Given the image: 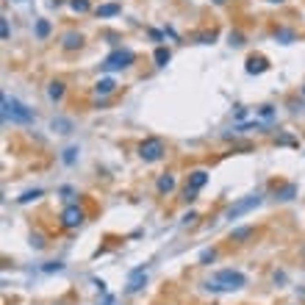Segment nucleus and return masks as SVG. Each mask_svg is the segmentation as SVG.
Here are the masks:
<instances>
[{
	"mask_svg": "<svg viewBox=\"0 0 305 305\" xmlns=\"http://www.w3.org/2000/svg\"><path fill=\"white\" fill-rule=\"evenodd\" d=\"M3 120L20 122V125H31V122H34V111H31L25 103H20V100H14V97L3 95Z\"/></svg>",
	"mask_w": 305,
	"mask_h": 305,
	"instance_id": "nucleus-1",
	"label": "nucleus"
},
{
	"mask_svg": "<svg viewBox=\"0 0 305 305\" xmlns=\"http://www.w3.org/2000/svg\"><path fill=\"white\" fill-rule=\"evenodd\" d=\"M241 286H247V277L236 269H222L216 272L214 280H208V288H216V291H222V288L233 291V288H241Z\"/></svg>",
	"mask_w": 305,
	"mask_h": 305,
	"instance_id": "nucleus-2",
	"label": "nucleus"
},
{
	"mask_svg": "<svg viewBox=\"0 0 305 305\" xmlns=\"http://www.w3.org/2000/svg\"><path fill=\"white\" fill-rule=\"evenodd\" d=\"M164 153H167V147H164V142H161L158 136H150V139H144V142L139 144V158H142L144 164L161 161Z\"/></svg>",
	"mask_w": 305,
	"mask_h": 305,
	"instance_id": "nucleus-3",
	"label": "nucleus"
},
{
	"mask_svg": "<svg viewBox=\"0 0 305 305\" xmlns=\"http://www.w3.org/2000/svg\"><path fill=\"white\" fill-rule=\"evenodd\" d=\"M133 61H136V56L131 53V50H114L111 56H108L106 61H103V70L106 72H114V70H125V67H131Z\"/></svg>",
	"mask_w": 305,
	"mask_h": 305,
	"instance_id": "nucleus-4",
	"label": "nucleus"
},
{
	"mask_svg": "<svg viewBox=\"0 0 305 305\" xmlns=\"http://www.w3.org/2000/svg\"><path fill=\"white\" fill-rule=\"evenodd\" d=\"M258 203H261V197H258V194H250V197H244V200H239V203L230 205V208H227V214H225V219H239L241 214L252 211Z\"/></svg>",
	"mask_w": 305,
	"mask_h": 305,
	"instance_id": "nucleus-5",
	"label": "nucleus"
},
{
	"mask_svg": "<svg viewBox=\"0 0 305 305\" xmlns=\"http://www.w3.org/2000/svg\"><path fill=\"white\" fill-rule=\"evenodd\" d=\"M84 219H86V214H84V208L81 205H67L64 211H61V225L64 227H81L84 225Z\"/></svg>",
	"mask_w": 305,
	"mask_h": 305,
	"instance_id": "nucleus-6",
	"label": "nucleus"
},
{
	"mask_svg": "<svg viewBox=\"0 0 305 305\" xmlns=\"http://www.w3.org/2000/svg\"><path fill=\"white\" fill-rule=\"evenodd\" d=\"M144 283H147V266H139V269L131 272V277H128V294H136L144 288Z\"/></svg>",
	"mask_w": 305,
	"mask_h": 305,
	"instance_id": "nucleus-7",
	"label": "nucleus"
},
{
	"mask_svg": "<svg viewBox=\"0 0 305 305\" xmlns=\"http://www.w3.org/2000/svg\"><path fill=\"white\" fill-rule=\"evenodd\" d=\"M266 59H263V56H250V59H247V67L244 70L250 72V75H261V72H266Z\"/></svg>",
	"mask_w": 305,
	"mask_h": 305,
	"instance_id": "nucleus-8",
	"label": "nucleus"
},
{
	"mask_svg": "<svg viewBox=\"0 0 305 305\" xmlns=\"http://www.w3.org/2000/svg\"><path fill=\"white\" fill-rule=\"evenodd\" d=\"M208 183V172H205V169H194L192 175H189V189H194V192H197V189H203V186Z\"/></svg>",
	"mask_w": 305,
	"mask_h": 305,
	"instance_id": "nucleus-9",
	"label": "nucleus"
},
{
	"mask_svg": "<svg viewBox=\"0 0 305 305\" xmlns=\"http://www.w3.org/2000/svg\"><path fill=\"white\" fill-rule=\"evenodd\" d=\"M81 45H84V36L75 34V31H70V34L64 36V50H78Z\"/></svg>",
	"mask_w": 305,
	"mask_h": 305,
	"instance_id": "nucleus-10",
	"label": "nucleus"
},
{
	"mask_svg": "<svg viewBox=\"0 0 305 305\" xmlns=\"http://www.w3.org/2000/svg\"><path fill=\"white\" fill-rule=\"evenodd\" d=\"M97 17H114V14H120V3H103V6L95 9Z\"/></svg>",
	"mask_w": 305,
	"mask_h": 305,
	"instance_id": "nucleus-11",
	"label": "nucleus"
},
{
	"mask_svg": "<svg viewBox=\"0 0 305 305\" xmlns=\"http://www.w3.org/2000/svg\"><path fill=\"white\" fill-rule=\"evenodd\" d=\"M117 89V84H114V78H100L95 84V92L97 95H111V92Z\"/></svg>",
	"mask_w": 305,
	"mask_h": 305,
	"instance_id": "nucleus-12",
	"label": "nucleus"
},
{
	"mask_svg": "<svg viewBox=\"0 0 305 305\" xmlns=\"http://www.w3.org/2000/svg\"><path fill=\"white\" fill-rule=\"evenodd\" d=\"M156 186H158V194H169L175 189V178H172V175H161Z\"/></svg>",
	"mask_w": 305,
	"mask_h": 305,
	"instance_id": "nucleus-13",
	"label": "nucleus"
},
{
	"mask_svg": "<svg viewBox=\"0 0 305 305\" xmlns=\"http://www.w3.org/2000/svg\"><path fill=\"white\" fill-rule=\"evenodd\" d=\"M48 97L50 100H61V97H64V84H61V81H53V84L48 86Z\"/></svg>",
	"mask_w": 305,
	"mask_h": 305,
	"instance_id": "nucleus-14",
	"label": "nucleus"
},
{
	"mask_svg": "<svg viewBox=\"0 0 305 305\" xmlns=\"http://www.w3.org/2000/svg\"><path fill=\"white\" fill-rule=\"evenodd\" d=\"M36 36H39V39H48L50 36V23L48 20H39V23H36Z\"/></svg>",
	"mask_w": 305,
	"mask_h": 305,
	"instance_id": "nucleus-15",
	"label": "nucleus"
},
{
	"mask_svg": "<svg viewBox=\"0 0 305 305\" xmlns=\"http://www.w3.org/2000/svg\"><path fill=\"white\" fill-rule=\"evenodd\" d=\"M247 236H252V227H239V230L230 233V241H244Z\"/></svg>",
	"mask_w": 305,
	"mask_h": 305,
	"instance_id": "nucleus-16",
	"label": "nucleus"
},
{
	"mask_svg": "<svg viewBox=\"0 0 305 305\" xmlns=\"http://www.w3.org/2000/svg\"><path fill=\"white\" fill-rule=\"evenodd\" d=\"M153 59H156L158 67H164V64L169 61V50H167V48H156V56H153Z\"/></svg>",
	"mask_w": 305,
	"mask_h": 305,
	"instance_id": "nucleus-17",
	"label": "nucleus"
},
{
	"mask_svg": "<svg viewBox=\"0 0 305 305\" xmlns=\"http://www.w3.org/2000/svg\"><path fill=\"white\" fill-rule=\"evenodd\" d=\"M70 9L78 12V14H84V12H89V0H70Z\"/></svg>",
	"mask_w": 305,
	"mask_h": 305,
	"instance_id": "nucleus-18",
	"label": "nucleus"
},
{
	"mask_svg": "<svg viewBox=\"0 0 305 305\" xmlns=\"http://www.w3.org/2000/svg\"><path fill=\"white\" fill-rule=\"evenodd\" d=\"M36 197H42V192H39V189H34V192H25L23 197H20V203H31V200H36Z\"/></svg>",
	"mask_w": 305,
	"mask_h": 305,
	"instance_id": "nucleus-19",
	"label": "nucleus"
},
{
	"mask_svg": "<svg viewBox=\"0 0 305 305\" xmlns=\"http://www.w3.org/2000/svg\"><path fill=\"white\" fill-rule=\"evenodd\" d=\"M216 258V250H203V255H200V263H211Z\"/></svg>",
	"mask_w": 305,
	"mask_h": 305,
	"instance_id": "nucleus-20",
	"label": "nucleus"
},
{
	"mask_svg": "<svg viewBox=\"0 0 305 305\" xmlns=\"http://www.w3.org/2000/svg\"><path fill=\"white\" fill-rule=\"evenodd\" d=\"M258 114H261L263 120H272V114H275V111H272V106H261V108H258Z\"/></svg>",
	"mask_w": 305,
	"mask_h": 305,
	"instance_id": "nucleus-21",
	"label": "nucleus"
},
{
	"mask_svg": "<svg viewBox=\"0 0 305 305\" xmlns=\"http://www.w3.org/2000/svg\"><path fill=\"white\" fill-rule=\"evenodd\" d=\"M75 153H78V150H75V147L64 150V161H67V164H72V161H75Z\"/></svg>",
	"mask_w": 305,
	"mask_h": 305,
	"instance_id": "nucleus-22",
	"label": "nucleus"
},
{
	"mask_svg": "<svg viewBox=\"0 0 305 305\" xmlns=\"http://www.w3.org/2000/svg\"><path fill=\"white\" fill-rule=\"evenodd\" d=\"M194 194H197V192H194V189H189V186L183 189V200H186V203H192V200H194Z\"/></svg>",
	"mask_w": 305,
	"mask_h": 305,
	"instance_id": "nucleus-23",
	"label": "nucleus"
},
{
	"mask_svg": "<svg viewBox=\"0 0 305 305\" xmlns=\"http://www.w3.org/2000/svg\"><path fill=\"white\" fill-rule=\"evenodd\" d=\"M0 34H3V39H9V23L6 20H0Z\"/></svg>",
	"mask_w": 305,
	"mask_h": 305,
	"instance_id": "nucleus-24",
	"label": "nucleus"
},
{
	"mask_svg": "<svg viewBox=\"0 0 305 305\" xmlns=\"http://www.w3.org/2000/svg\"><path fill=\"white\" fill-rule=\"evenodd\" d=\"M31 244H34V247H36V250H39V247H42V244H45V241H42V236H31Z\"/></svg>",
	"mask_w": 305,
	"mask_h": 305,
	"instance_id": "nucleus-25",
	"label": "nucleus"
},
{
	"mask_svg": "<svg viewBox=\"0 0 305 305\" xmlns=\"http://www.w3.org/2000/svg\"><path fill=\"white\" fill-rule=\"evenodd\" d=\"M291 194H294V186H286V189H283V194H280V197H283V200H288V197H291Z\"/></svg>",
	"mask_w": 305,
	"mask_h": 305,
	"instance_id": "nucleus-26",
	"label": "nucleus"
},
{
	"mask_svg": "<svg viewBox=\"0 0 305 305\" xmlns=\"http://www.w3.org/2000/svg\"><path fill=\"white\" fill-rule=\"evenodd\" d=\"M230 45H241V34H230Z\"/></svg>",
	"mask_w": 305,
	"mask_h": 305,
	"instance_id": "nucleus-27",
	"label": "nucleus"
},
{
	"mask_svg": "<svg viewBox=\"0 0 305 305\" xmlns=\"http://www.w3.org/2000/svg\"><path fill=\"white\" fill-rule=\"evenodd\" d=\"M45 269H48V272H59V269H61V263H48Z\"/></svg>",
	"mask_w": 305,
	"mask_h": 305,
	"instance_id": "nucleus-28",
	"label": "nucleus"
},
{
	"mask_svg": "<svg viewBox=\"0 0 305 305\" xmlns=\"http://www.w3.org/2000/svg\"><path fill=\"white\" fill-rule=\"evenodd\" d=\"M269 3H283V0H269Z\"/></svg>",
	"mask_w": 305,
	"mask_h": 305,
	"instance_id": "nucleus-29",
	"label": "nucleus"
},
{
	"mask_svg": "<svg viewBox=\"0 0 305 305\" xmlns=\"http://www.w3.org/2000/svg\"><path fill=\"white\" fill-rule=\"evenodd\" d=\"M214 3H225V0H214Z\"/></svg>",
	"mask_w": 305,
	"mask_h": 305,
	"instance_id": "nucleus-30",
	"label": "nucleus"
},
{
	"mask_svg": "<svg viewBox=\"0 0 305 305\" xmlns=\"http://www.w3.org/2000/svg\"><path fill=\"white\" fill-rule=\"evenodd\" d=\"M302 95H305V86H302Z\"/></svg>",
	"mask_w": 305,
	"mask_h": 305,
	"instance_id": "nucleus-31",
	"label": "nucleus"
}]
</instances>
